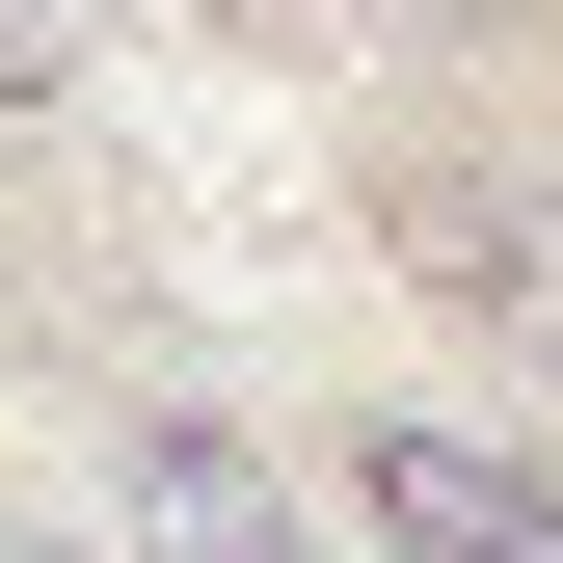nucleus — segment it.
<instances>
[{
    "label": "nucleus",
    "mask_w": 563,
    "mask_h": 563,
    "mask_svg": "<svg viewBox=\"0 0 563 563\" xmlns=\"http://www.w3.org/2000/svg\"><path fill=\"white\" fill-rule=\"evenodd\" d=\"M376 242L430 268L483 349H563V188H537V162H483V134H402V162H376Z\"/></svg>",
    "instance_id": "1"
},
{
    "label": "nucleus",
    "mask_w": 563,
    "mask_h": 563,
    "mask_svg": "<svg viewBox=\"0 0 563 563\" xmlns=\"http://www.w3.org/2000/svg\"><path fill=\"white\" fill-rule=\"evenodd\" d=\"M108 563H322L296 537V456L216 430V402H134L108 430Z\"/></svg>",
    "instance_id": "2"
},
{
    "label": "nucleus",
    "mask_w": 563,
    "mask_h": 563,
    "mask_svg": "<svg viewBox=\"0 0 563 563\" xmlns=\"http://www.w3.org/2000/svg\"><path fill=\"white\" fill-rule=\"evenodd\" d=\"M349 510H376V563H563V483L510 430H456V402H376L349 430Z\"/></svg>",
    "instance_id": "3"
},
{
    "label": "nucleus",
    "mask_w": 563,
    "mask_h": 563,
    "mask_svg": "<svg viewBox=\"0 0 563 563\" xmlns=\"http://www.w3.org/2000/svg\"><path fill=\"white\" fill-rule=\"evenodd\" d=\"M81 54H108V0H0V108H54Z\"/></svg>",
    "instance_id": "4"
},
{
    "label": "nucleus",
    "mask_w": 563,
    "mask_h": 563,
    "mask_svg": "<svg viewBox=\"0 0 563 563\" xmlns=\"http://www.w3.org/2000/svg\"><path fill=\"white\" fill-rule=\"evenodd\" d=\"M0 563H81V537H27V510H0Z\"/></svg>",
    "instance_id": "5"
},
{
    "label": "nucleus",
    "mask_w": 563,
    "mask_h": 563,
    "mask_svg": "<svg viewBox=\"0 0 563 563\" xmlns=\"http://www.w3.org/2000/svg\"><path fill=\"white\" fill-rule=\"evenodd\" d=\"M216 27H268V0H216Z\"/></svg>",
    "instance_id": "6"
}]
</instances>
